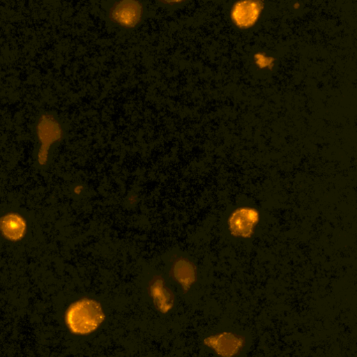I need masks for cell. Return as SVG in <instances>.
Instances as JSON below:
<instances>
[{
	"label": "cell",
	"mask_w": 357,
	"mask_h": 357,
	"mask_svg": "<svg viewBox=\"0 0 357 357\" xmlns=\"http://www.w3.org/2000/svg\"><path fill=\"white\" fill-rule=\"evenodd\" d=\"M26 229V222L19 215L10 214L0 219V231L10 241L21 240L25 235Z\"/></svg>",
	"instance_id": "7"
},
{
	"label": "cell",
	"mask_w": 357,
	"mask_h": 357,
	"mask_svg": "<svg viewBox=\"0 0 357 357\" xmlns=\"http://www.w3.org/2000/svg\"><path fill=\"white\" fill-rule=\"evenodd\" d=\"M205 344L213 348L223 357H231L236 354L242 347L243 340L229 333H224L208 337Z\"/></svg>",
	"instance_id": "5"
},
{
	"label": "cell",
	"mask_w": 357,
	"mask_h": 357,
	"mask_svg": "<svg viewBox=\"0 0 357 357\" xmlns=\"http://www.w3.org/2000/svg\"><path fill=\"white\" fill-rule=\"evenodd\" d=\"M105 319L100 305L96 301L84 298L70 305L66 322L72 332L87 334L96 330Z\"/></svg>",
	"instance_id": "1"
},
{
	"label": "cell",
	"mask_w": 357,
	"mask_h": 357,
	"mask_svg": "<svg viewBox=\"0 0 357 357\" xmlns=\"http://www.w3.org/2000/svg\"><path fill=\"white\" fill-rule=\"evenodd\" d=\"M261 10L262 6L259 2H241L234 8L233 18L238 26L248 28L256 22Z\"/></svg>",
	"instance_id": "6"
},
{
	"label": "cell",
	"mask_w": 357,
	"mask_h": 357,
	"mask_svg": "<svg viewBox=\"0 0 357 357\" xmlns=\"http://www.w3.org/2000/svg\"><path fill=\"white\" fill-rule=\"evenodd\" d=\"M142 15V6L135 1H123L117 4L113 9L112 17L119 25L135 27L139 22Z\"/></svg>",
	"instance_id": "4"
},
{
	"label": "cell",
	"mask_w": 357,
	"mask_h": 357,
	"mask_svg": "<svg viewBox=\"0 0 357 357\" xmlns=\"http://www.w3.org/2000/svg\"><path fill=\"white\" fill-rule=\"evenodd\" d=\"M38 133L42 142L38 154L39 162L45 165L47 161L50 146L61 137L59 124L51 116H43L38 126Z\"/></svg>",
	"instance_id": "3"
},
{
	"label": "cell",
	"mask_w": 357,
	"mask_h": 357,
	"mask_svg": "<svg viewBox=\"0 0 357 357\" xmlns=\"http://www.w3.org/2000/svg\"><path fill=\"white\" fill-rule=\"evenodd\" d=\"M259 213L252 208H240L229 218V229L236 237L250 238L256 225L259 222Z\"/></svg>",
	"instance_id": "2"
}]
</instances>
